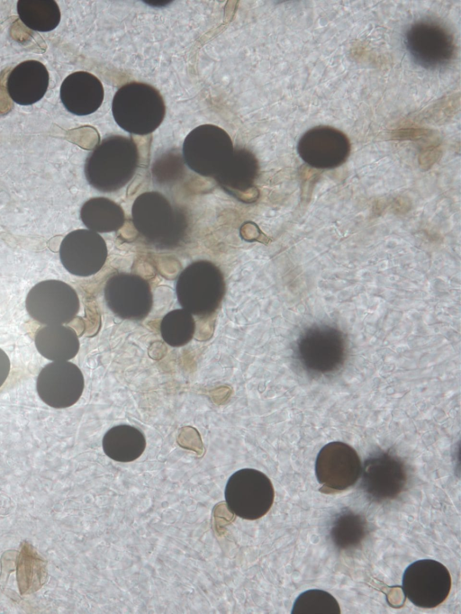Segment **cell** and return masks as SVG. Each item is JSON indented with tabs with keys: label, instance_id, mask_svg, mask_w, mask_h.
<instances>
[{
	"label": "cell",
	"instance_id": "1",
	"mask_svg": "<svg viewBox=\"0 0 461 614\" xmlns=\"http://www.w3.org/2000/svg\"><path fill=\"white\" fill-rule=\"evenodd\" d=\"M139 164L137 145L131 137L110 135L88 154L85 176L88 184L103 193L116 192L133 177Z\"/></svg>",
	"mask_w": 461,
	"mask_h": 614
},
{
	"label": "cell",
	"instance_id": "2",
	"mask_svg": "<svg viewBox=\"0 0 461 614\" xmlns=\"http://www.w3.org/2000/svg\"><path fill=\"white\" fill-rule=\"evenodd\" d=\"M131 221L138 233L159 248L177 246L187 228L184 213L157 191L144 192L136 197L131 207Z\"/></svg>",
	"mask_w": 461,
	"mask_h": 614
},
{
	"label": "cell",
	"instance_id": "3",
	"mask_svg": "<svg viewBox=\"0 0 461 614\" xmlns=\"http://www.w3.org/2000/svg\"><path fill=\"white\" fill-rule=\"evenodd\" d=\"M112 113L116 123L125 131L147 135L162 123L166 106L159 91L151 85L129 82L116 91Z\"/></svg>",
	"mask_w": 461,
	"mask_h": 614
},
{
	"label": "cell",
	"instance_id": "4",
	"mask_svg": "<svg viewBox=\"0 0 461 614\" xmlns=\"http://www.w3.org/2000/svg\"><path fill=\"white\" fill-rule=\"evenodd\" d=\"M175 289L183 309L192 315L206 317L219 309L226 284L219 266L208 260H196L182 270Z\"/></svg>",
	"mask_w": 461,
	"mask_h": 614
},
{
	"label": "cell",
	"instance_id": "5",
	"mask_svg": "<svg viewBox=\"0 0 461 614\" xmlns=\"http://www.w3.org/2000/svg\"><path fill=\"white\" fill-rule=\"evenodd\" d=\"M347 357L346 337L331 325H312L296 340L295 357L303 369L312 375L336 374L344 366Z\"/></svg>",
	"mask_w": 461,
	"mask_h": 614
},
{
	"label": "cell",
	"instance_id": "6",
	"mask_svg": "<svg viewBox=\"0 0 461 614\" xmlns=\"http://www.w3.org/2000/svg\"><path fill=\"white\" fill-rule=\"evenodd\" d=\"M224 497L229 510L235 516L256 520L271 509L275 490L271 480L264 473L253 468H243L233 473L227 481Z\"/></svg>",
	"mask_w": 461,
	"mask_h": 614
},
{
	"label": "cell",
	"instance_id": "7",
	"mask_svg": "<svg viewBox=\"0 0 461 614\" xmlns=\"http://www.w3.org/2000/svg\"><path fill=\"white\" fill-rule=\"evenodd\" d=\"M234 151L230 135L221 127L203 124L185 138L183 158L196 174L214 177L226 165Z\"/></svg>",
	"mask_w": 461,
	"mask_h": 614
},
{
	"label": "cell",
	"instance_id": "8",
	"mask_svg": "<svg viewBox=\"0 0 461 614\" xmlns=\"http://www.w3.org/2000/svg\"><path fill=\"white\" fill-rule=\"evenodd\" d=\"M29 316L44 325H61L72 321L80 309L76 290L56 279L39 282L31 288L25 299Z\"/></svg>",
	"mask_w": 461,
	"mask_h": 614
},
{
	"label": "cell",
	"instance_id": "9",
	"mask_svg": "<svg viewBox=\"0 0 461 614\" xmlns=\"http://www.w3.org/2000/svg\"><path fill=\"white\" fill-rule=\"evenodd\" d=\"M360 488L367 500L383 503L396 499L408 482L407 468L402 459L391 451L372 453L364 461L360 474Z\"/></svg>",
	"mask_w": 461,
	"mask_h": 614
},
{
	"label": "cell",
	"instance_id": "10",
	"mask_svg": "<svg viewBox=\"0 0 461 614\" xmlns=\"http://www.w3.org/2000/svg\"><path fill=\"white\" fill-rule=\"evenodd\" d=\"M452 581L448 569L434 559H420L407 566L402 577L405 597L416 607L433 609L449 595Z\"/></svg>",
	"mask_w": 461,
	"mask_h": 614
},
{
	"label": "cell",
	"instance_id": "11",
	"mask_svg": "<svg viewBox=\"0 0 461 614\" xmlns=\"http://www.w3.org/2000/svg\"><path fill=\"white\" fill-rule=\"evenodd\" d=\"M404 43L412 59L425 68H438L448 64L456 51L452 33L431 20L413 23L406 31Z\"/></svg>",
	"mask_w": 461,
	"mask_h": 614
},
{
	"label": "cell",
	"instance_id": "12",
	"mask_svg": "<svg viewBox=\"0 0 461 614\" xmlns=\"http://www.w3.org/2000/svg\"><path fill=\"white\" fill-rule=\"evenodd\" d=\"M104 297L109 310L122 320L142 321L153 306L149 282L131 273L121 272L111 275L104 284Z\"/></svg>",
	"mask_w": 461,
	"mask_h": 614
},
{
	"label": "cell",
	"instance_id": "13",
	"mask_svg": "<svg viewBox=\"0 0 461 614\" xmlns=\"http://www.w3.org/2000/svg\"><path fill=\"white\" fill-rule=\"evenodd\" d=\"M362 464L357 451L349 445L334 441L323 446L315 460V476L324 492L348 490L356 484Z\"/></svg>",
	"mask_w": 461,
	"mask_h": 614
},
{
	"label": "cell",
	"instance_id": "14",
	"mask_svg": "<svg viewBox=\"0 0 461 614\" xmlns=\"http://www.w3.org/2000/svg\"><path fill=\"white\" fill-rule=\"evenodd\" d=\"M59 258L70 274L86 277L99 272L106 262L107 245L97 232L77 229L67 234L59 246Z\"/></svg>",
	"mask_w": 461,
	"mask_h": 614
},
{
	"label": "cell",
	"instance_id": "15",
	"mask_svg": "<svg viewBox=\"0 0 461 614\" xmlns=\"http://www.w3.org/2000/svg\"><path fill=\"white\" fill-rule=\"evenodd\" d=\"M350 150L348 136L327 125L308 130L301 136L297 144L300 158L310 167L319 169L341 166L348 159Z\"/></svg>",
	"mask_w": 461,
	"mask_h": 614
},
{
	"label": "cell",
	"instance_id": "16",
	"mask_svg": "<svg viewBox=\"0 0 461 614\" xmlns=\"http://www.w3.org/2000/svg\"><path fill=\"white\" fill-rule=\"evenodd\" d=\"M85 387L84 375L79 367L69 361L47 364L39 373L36 391L41 400L55 409L74 405Z\"/></svg>",
	"mask_w": 461,
	"mask_h": 614
},
{
	"label": "cell",
	"instance_id": "17",
	"mask_svg": "<svg viewBox=\"0 0 461 614\" xmlns=\"http://www.w3.org/2000/svg\"><path fill=\"white\" fill-rule=\"evenodd\" d=\"M104 87L95 75L86 71H76L63 80L59 97L69 113L84 116L95 113L104 100Z\"/></svg>",
	"mask_w": 461,
	"mask_h": 614
},
{
	"label": "cell",
	"instance_id": "18",
	"mask_svg": "<svg viewBox=\"0 0 461 614\" xmlns=\"http://www.w3.org/2000/svg\"><path fill=\"white\" fill-rule=\"evenodd\" d=\"M50 75L43 63L35 59L20 62L8 74L5 87L10 98L20 105H32L46 94Z\"/></svg>",
	"mask_w": 461,
	"mask_h": 614
},
{
	"label": "cell",
	"instance_id": "19",
	"mask_svg": "<svg viewBox=\"0 0 461 614\" xmlns=\"http://www.w3.org/2000/svg\"><path fill=\"white\" fill-rule=\"evenodd\" d=\"M258 174L259 165L254 153L245 148H234L232 156L214 179L224 191L238 197L254 187Z\"/></svg>",
	"mask_w": 461,
	"mask_h": 614
},
{
	"label": "cell",
	"instance_id": "20",
	"mask_svg": "<svg viewBox=\"0 0 461 614\" xmlns=\"http://www.w3.org/2000/svg\"><path fill=\"white\" fill-rule=\"evenodd\" d=\"M34 343L38 352L52 361L74 358L80 345L76 330L63 324L39 328L35 332Z\"/></svg>",
	"mask_w": 461,
	"mask_h": 614
},
{
	"label": "cell",
	"instance_id": "21",
	"mask_svg": "<svg viewBox=\"0 0 461 614\" xmlns=\"http://www.w3.org/2000/svg\"><path fill=\"white\" fill-rule=\"evenodd\" d=\"M368 531L366 518L350 509H343L336 513L328 528L330 541L341 551L358 548L366 538Z\"/></svg>",
	"mask_w": 461,
	"mask_h": 614
},
{
	"label": "cell",
	"instance_id": "22",
	"mask_svg": "<svg viewBox=\"0 0 461 614\" xmlns=\"http://www.w3.org/2000/svg\"><path fill=\"white\" fill-rule=\"evenodd\" d=\"M146 444L143 432L127 424L111 428L102 440L104 454L109 458L122 463L138 459L143 454Z\"/></svg>",
	"mask_w": 461,
	"mask_h": 614
},
{
	"label": "cell",
	"instance_id": "23",
	"mask_svg": "<svg viewBox=\"0 0 461 614\" xmlns=\"http://www.w3.org/2000/svg\"><path fill=\"white\" fill-rule=\"evenodd\" d=\"M83 224L97 233L117 231L125 221L122 206L106 197H93L86 201L79 212Z\"/></svg>",
	"mask_w": 461,
	"mask_h": 614
},
{
	"label": "cell",
	"instance_id": "24",
	"mask_svg": "<svg viewBox=\"0 0 461 614\" xmlns=\"http://www.w3.org/2000/svg\"><path fill=\"white\" fill-rule=\"evenodd\" d=\"M16 9L21 22L35 32L54 30L61 18L59 6L55 0H19Z\"/></svg>",
	"mask_w": 461,
	"mask_h": 614
},
{
	"label": "cell",
	"instance_id": "25",
	"mask_svg": "<svg viewBox=\"0 0 461 614\" xmlns=\"http://www.w3.org/2000/svg\"><path fill=\"white\" fill-rule=\"evenodd\" d=\"M195 331L193 315L185 309L168 312L161 320L159 332L162 339L170 347L179 348L188 344Z\"/></svg>",
	"mask_w": 461,
	"mask_h": 614
},
{
	"label": "cell",
	"instance_id": "26",
	"mask_svg": "<svg viewBox=\"0 0 461 614\" xmlns=\"http://www.w3.org/2000/svg\"><path fill=\"white\" fill-rule=\"evenodd\" d=\"M292 614H339L338 600L330 592L310 589L300 593L294 600Z\"/></svg>",
	"mask_w": 461,
	"mask_h": 614
},
{
	"label": "cell",
	"instance_id": "27",
	"mask_svg": "<svg viewBox=\"0 0 461 614\" xmlns=\"http://www.w3.org/2000/svg\"><path fill=\"white\" fill-rule=\"evenodd\" d=\"M10 372V360L6 353L0 348V387L5 382Z\"/></svg>",
	"mask_w": 461,
	"mask_h": 614
}]
</instances>
